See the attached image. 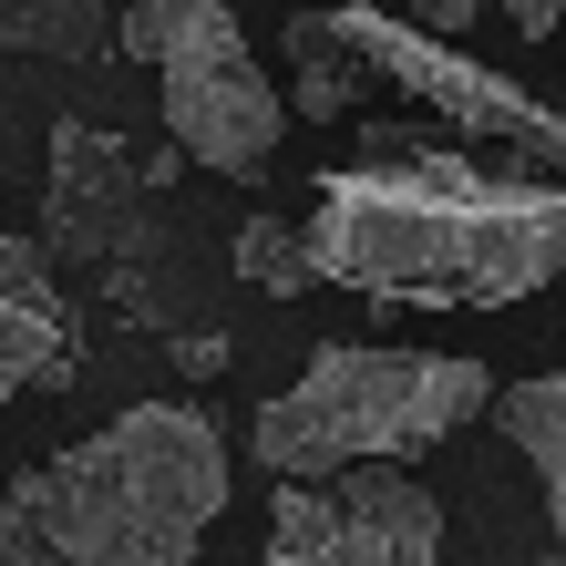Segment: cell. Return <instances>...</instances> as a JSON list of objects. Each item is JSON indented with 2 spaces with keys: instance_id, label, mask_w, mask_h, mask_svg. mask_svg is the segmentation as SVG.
I'll return each instance as SVG.
<instances>
[{
  "instance_id": "6da1fadb",
  "label": "cell",
  "mask_w": 566,
  "mask_h": 566,
  "mask_svg": "<svg viewBox=\"0 0 566 566\" xmlns=\"http://www.w3.org/2000/svg\"><path fill=\"white\" fill-rule=\"evenodd\" d=\"M329 289L412 310H515L566 279V176H494L453 145L329 165L310 196Z\"/></svg>"
},
{
  "instance_id": "7a4b0ae2",
  "label": "cell",
  "mask_w": 566,
  "mask_h": 566,
  "mask_svg": "<svg viewBox=\"0 0 566 566\" xmlns=\"http://www.w3.org/2000/svg\"><path fill=\"white\" fill-rule=\"evenodd\" d=\"M227 515V432L196 402H135L0 494V566H176Z\"/></svg>"
},
{
  "instance_id": "3957f363",
  "label": "cell",
  "mask_w": 566,
  "mask_h": 566,
  "mask_svg": "<svg viewBox=\"0 0 566 566\" xmlns=\"http://www.w3.org/2000/svg\"><path fill=\"white\" fill-rule=\"evenodd\" d=\"M494 412V371L463 350H381V340H329L310 350L269 412L248 422V453L269 474H340L360 453H422Z\"/></svg>"
},
{
  "instance_id": "277c9868",
  "label": "cell",
  "mask_w": 566,
  "mask_h": 566,
  "mask_svg": "<svg viewBox=\"0 0 566 566\" xmlns=\"http://www.w3.org/2000/svg\"><path fill=\"white\" fill-rule=\"evenodd\" d=\"M155 104H165V135H176L207 176L227 186H258L279 165V135H289V93L258 73L248 31L227 0H176L165 21V52H155Z\"/></svg>"
},
{
  "instance_id": "5b68a950",
  "label": "cell",
  "mask_w": 566,
  "mask_h": 566,
  "mask_svg": "<svg viewBox=\"0 0 566 566\" xmlns=\"http://www.w3.org/2000/svg\"><path fill=\"white\" fill-rule=\"evenodd\" d=\"M329 21H340V42L371 62V83L432 104L453 135L515 145V155H536L546 176H566V114H546L525 83H505L494 62H474V52H463V31H432V21H412V11H381V0H340Z\"/></svg>"
},
{
  "instance_id": "8992f818",
  "label": "cell",
  "mask_w": 566,
  "mask_h": 566,
  "mask_svg": "<svg viewBox=\"0 0 566 566\" xmlns=\"http://www.w3.org/2000/svg\"><path fill=\"white\" fill-rule=\"evenodd\" d=\"M176 155H145V145H124L114 124L62 114L52 124V196H42L52 258H135L145 248V196L176 176Z\"/></svg>"
},
{
  "instance_id": "52a82bcc",
  "label": "cell",
  "mask_w": 566,
  "mask_h": 566,
  "mask_svg": "<svg viewBox=\"0 0 566 566\" xmlns=\"http://www.w3.org/2000/svg\"><path fill=\"white\" fill-rule=\"evenodd\" d=\"M319 484L340 505V566H432L443 556V505H432V484L402 474V453H360Z\"/></svg>"
},
{
  "instance_id": "ba28073f",
  "label": "cell",
  "mask_w": 566,
  "mask_h": 566,
  "mask_svg": "<svg viewBox=\"0 0 566 566\" xmlns=\"http://www.w3.org/2000/svg\"><path fill=\"white\" fill-rule=\"evenodd\" d=\"M73 371V310H62L52 269L42 279H0V402L31 381H62Z\"/></svg>"
},
{
  "instance_id": "9c48e42d",
  "label": "cell",
  "mask_w": 566,
  "mask_h": 566,
  "mask_svg": "<svg viewBox=\"0 0 566 566\" xmlns=\"http://www.w3.org/2000/svg\"><path fill=\"white\" fill-rule=\"evenodd\" d=\"M371 93V62L340 42V21L329 11H298L289 21V104L310 124H350V104Z\"/></svg>"
},
{
  "instance_id": "30bf717a",
  "label": "cell",
  "mask_w": 566,
  "mask_h": 566,
  "mask_svg": "<svg viewBox=\"0 0 566 566\" xmlns=\"http://www.w3.org/2000/svg\"><path fill=\"white\" fill-rule=\"evenodd\" d=\"M505 443L536 463V484H546V515H556V546H566V381H515V391H494V412H484Z\"/></svg>"
},
{
  "instance_id": "8fae6325",
  "label": "cell",
  "mask_w": 566,
  "mask_h": 566,
  "mask_svg": "<svg viewBox=\"0 0 566 566\" xmlns=\"http://www.w3.org/2000/svg\"><path fill=\"white\" fill-rule=\"evenodd\" d=\"M0 52L93 62V52H114V11L104 0H0Z\"/></svg>"
},
{
  "instance_id": "7c38bea8",
  "label": "cell",
  "mask_w": 566,
  "mask_h": 566,
  "mask_svg": "<svg viewBox=\"0 0 566 566\" xmlns=\"http://www.w3.org/2000/svg\"><path fill=\"white\" fill-rule=\"evenodd\" d=\"M227 269H238L248 289H269V298H298V289H319L310 227H279V217H248V227H238V248H227Z\"/></svg>"
},
{
  "instance_id": "4fadbf2b",
  "label": "cell",
  "mask_w": 566,
  "mask_h": 566,
  "mask_svg": "<svg viewBox=\"0 0 566 566\" xmlns=\"http://www.w3.org/2000/svg\"><path fill=\"white\" fill-rule=\"evenodd\" d=\"M165 360H176L186 381H217L227 371V329H207V319H196V329H165Z\"/></svg>"
},
{
  "instance_id": "5bb4252c",
  "label": "cell",
  "mask_w": 566,
  "mask_h": 566,
  "mask_svg": "<svg viewBox=\"0 0 566 566\" xmlns=\"http://www.w3.org/2000/svg\"><path fill=\"white\" fill-rule=\"evenodd\" d=\"M165 21H176V0H135V11L114 21V52H124V62H155V52H165Z\"/></svg>"
},
{
  "instance_id": "9a60e30c",
  "label": "cell",
  "mask_w": 566,
  "mask_h": 566,
  "mask_svg": "<svg viewBox=\"0 0 566 566\" xmlns=\"http://www.w3.org/2000/svg\"><path fill=\"white\" fill-rule=\"evenodd\" d=\"M505 21L525 31V42H556V31H566V0H505Z\"/></svg>"
},
{
  "instance_id": "2e32d148",
  "label": "cell",
  "mask_w": 566,
  "mask_h": 566,
  "mask_svg": "<svg viewBox=\"0 0 566 566\" xmlns=\"http://www.w3.org/2000/svg\"><path fill=\"white\" fill-rule=\"evenodd\" d=\"M412 21H432V31H474V0H402Z\"/></svg>"
},
{
  "instance_id": "e0dca14e",
  "label": "cell",
  "mask_w": 566,
  "mask_h": 566,
  "mask_svg": "<svg viewBox=\"0 0 566 566\" xmlns=\"http://www.w3.org/2000/svg\"><path fill=\"white\" fill-rule=\"evenodd\" d=\"M0 196H11V165H0Z\"/></svg>"
}]
</instances>
